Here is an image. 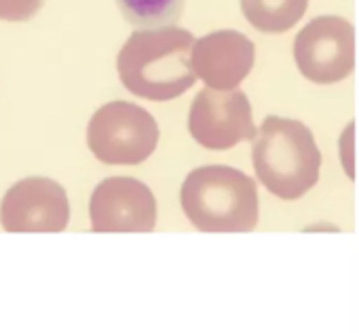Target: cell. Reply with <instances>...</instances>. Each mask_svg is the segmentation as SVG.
I'll list each match as a JSON object with an SVG mask.
<instances>
[{
  "mask_svg": "<svg viewBox=\"0 0 359 333\" xmlns=\"http://www.w3.org/2000/svg\"><path fill=\"white\" fill-rule=\"evenodd\" d=\"M195 36L180 26L137 28L116 57L123 87L148 101H169L195 83L191 64Z\"/></svg>",
  "mask_w": 359,
  "mask_h": 333,
  "instance_id": "obj_1",
  "label": "cell"
},
{
  "mask_svg": "<svg viewBox=\"0 0 359 333\" xmlns=\"http://www.w3.org/2000/svg\"><path fill=\"white\" fill-rule=\"evenodd\" d=\"M252 158L260 184L283 201L300 199L319 180L321 154L300 120L269 116L254 137Z\"/></svg>",
  "mask_w": 359,
  "mask_h": 333,
  "instance_id": "obj_2",
  "label": "cell"
},
{
  "mask_svg": "<svg viewBox=\"0 0 359 333\" xmlns=\"http://www.w3.org/2000/svg\"><path fill=\"white\" fill-rule=\"evenodd\" d=\"M180 201L201 232H252L258 224L256 182L233 166L212 164L191 171Z\"/></svg>",
  "mask_w": 359,
  "mask_h": 333,
  "instance_id": "obj_3",
  "label": "cell"
},
{
  "mask_svg": "<svg viewBox=\"0 0 359 333\" xmlns=\"http://www.w3.org/2000/svg\"><path fill=\"white\" fill-rule=\"evenodd\" d=\"M158 143V125L150 112L131 101H110L89 120L87 146L106 164H140Z\"/></svg>",
  "mask_w": 359,
  "mask_h": 333,
  "instance_id": "obj_4",
  "label": "cell"
},
{
  "mask_svg": "<svg viewBox=\"0 0 359 333\" xmlns=\"http://www.w3.org/2000/svg\"><path fill=\"white\" fill-rule=\"evenodd\" d=\"M294 59L300 74L317 85L344 80L355 68L353 24L336 15L313 20L296 36Z\"/></svg>",
  "mask_w": 359,
  "mask_h": 333,
  "instance_id": "obj_5",
  "label": "cell"
},
{
  "mask_svg": "<svg viewBox=\"0 0 359 333\" xmlns=\"http://www.w3.org/2000/svg\"><path fill=\"white\" fill-rule=\"evenodd\" d=\"M189 131L208 150H229L256 137L252 106L239 89H203L189 112Z\"/></svg>",
  "mask_w": 359,
  "mask_h": 333,
  "instance_id": "obj_6",
  "label": "cell"
},
{
  "mask_svg": "<svg viewBox=\"0 0 359 333\" xmlns=\"http://www.w3.org/2000/svg\"><path fill=\"white\" fill-rule=\"evenodd\" d=\"M0 224L7 232H62L70 224L68 194L49 178H26L5 194Z\"/></svg>",
  "mask_w": 359,
  "mask_h": 333,
  "instance_id": "obj_7",
  "label": "cell"
},
{
  "mask_svg": "<svg viewBox=\"0 0 359 333\" xmlns=\"http://www.w3.org/2000/svg\"><path fill=\"white\" fill-rule=\"evenodd\" d=\"M89 218L93 232H152L156 201L135 178H108L91 194Z\"/></svg>",
  "mask_w": 359,
  "mask_h": 333,
  "instance_id": "obj_8",
  "label": "cell"
},
{
  "mask_svg": "<svg viewBox=\"0 0 359 333\" xmlns=\"http://www.w3.org/2000/svg\"><path fill=\"white\" fill-rule=\"evenodd\" d=\"M254 59V43L237 30H220L195 38L191 51L195 76L210 89H237L252 72Z\"/></svg>",
  "mask_w": 359,
  "mask_h": 333,
  "instance_id": "obj_9",
  "label": "cell"
},
{
  "mask_svg": "<svg viewBox=\"0 0 359 333\" xmlns=\"http://www.w3.org/2000/svg\"><path fill=\"white\" fill-rule=\"evenodd\" d=\"M309 0H241L245 20L260 32L279 34L298 24Z\"/></svg>",
  "mask_w": 359,
  "mask_h": 333,
  "instance_id": "obj_10",
  "label": "cell"
},
{
  "mask_svg": "<svg viewBox=\"0 0 359 333\" xmlns=\"http://www.w3.org/2000/svg\"><path fill=\"white\" fill-rule=\"evenodd\" d=\"M123 17L135 28H158L175 24L187 0H116Z\"/></svg>",
  "mask_w": 359,
  "mask_h": 333,
  "instance_id": "obj_11",
  "label": "cell"
},
{
  "mask_svg": "<svg viewBox=\"0 0 359 333\" xmlns=\"http://www.w3.org/2000/svg\"><path fill=\"white\" fill-rule=\"evenodd\" d=\"M43 7V0H0V20L3 22H28Z\"/></svg>",
  "mask_w": 359,
  "mask_h": 333,
  "instance_id": "obj_12",
  "label": "cell"
}]
</instances>
